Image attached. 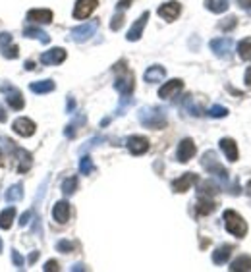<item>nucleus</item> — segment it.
Masks as SVG:
<instances>
[{
  "label": "nucleus",
  "mask_w": 251,
  "mask_h": 272,
  "mask_svg": "<svg viewBox=\"0 0 251 272\" xmlns=\"http://www.w3.org/2000/svg\"><path fill=\"white\" fill-rule=\"evenodd\" d=\"M137 118H139V124L149 129H162L168 124L166 110L159 107H143L137 112Z\"/></svg>",
  "instance_id": "1"
},
{
  "label": "nucleus",
  "mask_w": 251,
  "mask_h": 272,
  "mask_svg": "<svg viewBox=\"0 0 251 272\" xmlns=\"http://www.w3.org/2000/svg\"><path fill=\"white\" fill-rule=\"evenodd\" d=\"M114 72H118L116 81H114V89L118 91L120 95H131L133 89H135V79H133V73L126 68L124 60L114 66Z\"/></svg>",
  "instance_id": "2"
},
{
  "label": "nucleus",
  "mask_w": 251,
  "mask_h": 272,
  "mask_svg": "<svg viewBox=\"0 0 251 272\" xmlns=\"http://www.w3.org/2000/svg\"><path fill=\"white\" fill-rule=\"evenodd\" d=\"M222 220H224V226H226V230H228L232 236L238 237V239H242V237L248 236V222L240 217L236 211H232V209L224 211Z\"/></svg>",
  "instance_id": "3"
},
{
  "label": "nucleus",
  "mask_w": 251,
  "mask_h": 272,
  "mask_svg": "<svg viewBox=\"0 0 251 272\" xmlns=\"http://www.w3.org/2000/svg\"><path fill=\"white\" fill-rule=\"evenodd\" d=\"M201 166H203L209 174L220 178L222 181H228V170L220 164L215 151H205V153H203V157H201Z\"/></svg>",
  "instance_id": "4"
},
{
  "label": "nucleus",
  "mask_w": 251,
  "mask_h": 272,
  "mask_svg": "<svg viewBox=\"0 0 251 272\" xmlns=\"http://www.w3.org/2000/svg\"><path fill=\"white\" fill-rule=\"evenodd\" d=\"M97 29H99V21L93 19V21H87V23H83V25L73 27L72 31H70V37H72V41H75V43H85V41H89L91 37L97 33Z\"/></svg>",
  "instance_id": "5"
},
{
  "label": "nucleus",
  "mask_w": 251,
  "mask_h": 272,
  "mask_svg": "<svg viewBox=\"0 0 251 272\" xmlns=\"http://www.w3.org/2000/svg\"><path fill=\"white\" fill-rule=\"evenodd\" d=\"M211 51L213 54L218 58H230L234 51V41L232 37H218L211 41Z\"/></svg>",
  "instance_id": "6"
},
{
  "label": "nucleus",
  "mask_w": 251,
  "mask_h": 272,
  "mask_svg": "<svg viewBox=\"0 0 251 272\" xmlns=\"http://www.w3.org/2000/svg\"><path fill=\"white\" fill-rule=\"evenodd\" d=\"M0 91L6 95V101H8V105H10L12 109L14 110L23 109L25 101H23V95H21V91H19L18 87H14V85H10V83H2V85H0Z\"/></svg>",
  "instance_id": "7"
},
{
  "label": "nucleus",
  "mask_w": 251,
  "mask_h": 272,
  "mask_svg": "<svg viewBox=\"0 0 251 272\" xmlns=\"http://www.w3.org/2000/svg\"><path fill=\"white\" fill-rule=\"evenodd\" d=\"M195 153H197V147H195V143H193V139L186 137V139L180 141L178 151H176V159H178V163L186 164L195 157Z\"/></svg>",
  "instance_id": "8"
},
{
  "label": "nucleus",
  "mask_w": 251,
  "mask_h": 272,
  "mask_svg": "<svg viewBox=\"0 0 251 272\" xmlns=\"http://www.w3.org/2000/svg\"><path fill=\"white\" fill-rule=\"evenodd\" d=\"M99 0H75L73 6V18L75 19H87L95 12Z\"/></svg>",
  "instance_id": "9"
},
{
  "label": "nucleus",
  "mask_w": 251,
  "mask_h": 272,
  "mask_svg": "<svg viewBox=\"0 0 251 272\" xmlns=\"http://www.w3.org/2000/svg\"><path fill=\"white\" fill-rule=\"evenodd\" d=\"M180 12H182V4H180L178 0H170V2H166V4L159 6V10H157V14H159L162 19H166V21H174V19H178Z\"/></svg>",
  "instance_id": "10"
},
{
  "label": "nucleus",
  "mask_w": 251,
  "mask_h": 272,
  "mask_svg": "<svg viewBox=\"0 0 251 272\" xmlns=\"http://www.w3.org/2000/svg\"><path fill=\"white\" fill-rule=\"evenodd\" d=\"M199 178L197 174H193V172H186L184 176H180L176 180L172 181V191L174 193H186L193 183H197Z\"/></svg>",
  "instance_id": "11"
},
{
  "label": "nucleus",
  "mask_w": 251,
  "mask_h": 272,
  "mask_svg": "<svg viewBox=\"0 0 251 272\" xmlns=\"http://www.w3.org/2000/svg\"><path fill=\"white\" fill-rule=\"evenodd\" d=\"M64 60H66V51L60 49V47L51 49V51H47V53L41 54V64H43V66H58V64H62Z\"/></svg>",
  "instance_id": "12"
},
{
  "label": "nucleus",
  "mask_w": 251,
  "mask_h": 272,
  "mask_svg": "<svg viewBox=\"0 0 251 272\" xmlns=\"http://www.w3.org/2000/svg\"><path fill=\"white\" fill-rule=\"evenodd\" d=\"M12 129L21 135V137H31L33 133H35V122L33 120H29V118H18V120H14V124H12Z\"/></svg>",
  "instance_id": "13"
},
{
  "label": "nucleus",
  "mask_w": 251,
  "mask_h": 272,
  "mask_svg": "<svg viewBox=\"0 0 251 272\" xmlns=\"http://www.w3.org/2000/svg\"><path fill=\"white\" fill-rule=\"evenodd\" d=\"M126 145H127V151H129L131 155L139 157V155H145V153L149 151V139H147V137H141V135H133V137L127 139Z\"/></svg>",
  "instance_id": "14"
},
{
  "label": "nucleus",
  "mask_w": 251,
  "mask_h": 272,
  "mask_svg": "<svg viewBox=\"0 0 251 272\" xmlns=\"http://www.w3.org/2000/svg\"><path fill=\"white\" fill-rule=\"evenodd\" d=\"M14 157H16V168H18L19 174H25L29 168H31V155L25 151V149H21V147H16L14 149Z\"/></svg>",
  "instance_id": "15"
},
{
  "label": "nucleus",
  "mask_w": 251,
  "mask_h": 272,
  "mask_svg": "<svg viewBox=\"0 0 251 272\" xmlns=\"http://www.w3.org/2000/svg\"><path fill=\"white\" fill-rule=\"evenodd\" d=\"M147 19H149V12H143L139 18H137V21L129 27V31H127V35H126V39L127 41H139L141 39V35H143V29H145V25H147Z\"/></svg>",
  "instance_id": "16"
},
{
  "label": "nucleus",
  "mask_w": 251,
  "mask_h": 272,
  "mask_svg": "<svg viewBox=\"0 0 251 272\" xmlns=\"http://www.w3.org/2000/svg\"><path fill=\"white\" fill-rule=\"evenodd\" d=\"M182 89H184V81L182 79H170L159 89V97L161 99H174Z\"/></svg>",
  "instance_id": "17"
},
{
  "label": "nucleus",
  "mask_w": 251,
  "mask_h": 272,
  "mask_svg": "<svg viewBox=\"0 0 251 272\" xmlns=\"http://www.w3.org/2000/svg\"><path fill=\"white\" fill-rule=\"evenodd\" d=\"M27 21L39 23V25H47L53 21V12L47 8H39V10H29L27 12Z\"/></svg>",
  "instance_id": "18"
},
{
  "label": "nucleus",
  "mask_w": 251,
  "mask_h": 272,
  "mask_svg": "<svg viewBox=\"0 0 251 272\" xmlns=\"http://www.w3.org/2000/svg\"><path fill=\"white\" fill-rule=\"evenodd\" d=\"M53 218L58 224H66L70 220V203L68 201H58L53 209Z\"/></svg>",
  "instance_id": "19"
},
{
  "label": "nucleus",
  "mask_w": 251,
  "mask_h": 272,
  "mask_svg": "<svg viewBox=\"0 0 251 272\" xmlns=\"http://www.w3.org/2000/svg\"><path fill=\"white\" fill-rule=\"evenodd\" d=\"M220 149H222V153L226 155V159H228L230 163H236V161H238L240 153H238V145H236L234 139H230V137H222V139H220Z\"/></svg>",
  "instance_id": "20"
},
{
  "label": "nucleus",
  "mask_w": 251,
  "mask_h": 272,
  "mask_svg": "<svg viewBox=\"0 0 251 272\" xmlns=\"http://www.w3.org/2000/svg\"><path fill=\"white\" fill-rule=\"evenodd\" d=\"M164 77H166V70H164L162 66H159V64L151 66V68L145 70V73H143V79L147 83H159V81H162Z\"/></svg>",
  "instance_id": "21"
},
{
  "label": "nucleus",
  "mask_w": 251,
  "mask_h": 272,
  "mask_svg": "<svg viewBox=\"0 0 251 272\" xmlns=\"http://www.w3.org/2000/svg\"><path fill=\"white\" fill-rule=\"evenodd\" d=\"M195 211H197L199 217H207V215L216 211V203L213 201V197H199Z\"/></svg>",
  "instance_id": "22"
},
{
  "label": "nucleus",
  "mask_w": 251,
  "mask_h": 272,
  "mask_svg": "<svg viewBox=\"0 0 251 272\" xmlns=\"http://www.w3.org/2000/svg\"><path fill=\"white\" fill-rule=\"evenodd\" d=\"M23 37H29V39H37V41H41L43 45H49L51 43V37L47 35L43 29H39L35 25H29V27H25L23 29Z\"/></svg>",
  "instance_id": "23"
},
{
  "label": "nucleus",
  "mask_w": 251,
  "mask_h": 272,
  "mask_svg": "<svg viewBox=\"0 0 251 272\" xmlns=\"http://www.w3.org/2000/svg\"><path fill=\"white\" fill-rule=\"evenodd\" d=\"M232 251H234L232 245H220L218 249H215V253H213V263H215V265H224V263H228Z\"/></svg>",
  "instance_id": "24"
},
{
  "label": "nucleus",
  "mask_w": 251,
  "mask_h": 272,
  "mask_svg": "<svg viewBox=\"0 0 251 272\" xmlns=\"http://www.w3.org/2000/svg\"><path fill=\"white\" fill-rule=\"evenodd\" d=\"M230 271H232V272L251 271V257H250V255H240L236 261H232V263H230Z\"/></svg>",
  "instance_id": "25"
},
{
  "label": "nucleus",
  "mask_w": 251,
  "mask_h": 272,
  "mask_svg": "<svg viewBox=\"0 0 251 272\" xmlns=\"http://www.w3.org/2000/svg\"><path fill=\"white\" fill-rule=\"evenodd\" d=\"M230 6V0H205V8L213 14H222Z\"/></svg>",
  "instance_id": "26"
},
{
  "label": "nucleus",
  "mask_w": 251,
  "mask_h": 272,
  "mask_svg": "<svg viewBox=\"0 0 251 272\" xmlns=\"http://www.w3.org/2000/svg\"><path fill=\"white\" fill-rule=\"evenodd\" d=\"M85 124V114H77V118H73L72 122L66 126V129H64V135L66 137H70V139H73L75 137V133H77V129H79V126H83Z\"/></svg>",
  "instance_id": "27"
},
{
  "label": "nucleus",
  "mask_w": 251,
  "mask_h": 272,
  "mask_svg": "<svg viewBox=\"0 0 251 272\" xmlns=\"http://www.w3.org/2000/svg\"><path fill=\"white\" fill-rule=\"evenodd\" d=\"M238 56L244 60V62H250L251 60V37H246L238 43Z\"/></svg>",
  "instance_id": "28"
},
{
  "label": "nucleus",
  "mask_w": 251,
  "mask_h": 272,
  "mask_svg": "<svg viewBox=\"0 0 251 272\" xmlns=\"http://www.w3.org/2000/svg\"><path fill=\"white\" fill-rule=\"evenodd\" d=\"M54 81L53 79H45V81H35V83H31L29 85V89L33 91L35 95H45V93H51L54 91Z\"/></svg>",
  "instance_id": "29"
},
{
  "label": "nucleus",
  "mask_w": 251,
  "mask_h": 272,
  "mask_svg": "<svg viewBox=\"0 0 251 272\" xmlns=\"http://www.w3.org/2000/svg\"><path fill=\"white\" fill-rule=\"evenodd\" d=\"M14 218H16V209L10 207V209H4L0 213V228L2 230H8L12 224H14Z\"/></svg>",
  "instance_id": "30"
},
{
  "label": "nucleus",
  "mask_w": 251,
  "mask_h": 272,
  "mask_svg": "<svg viewBox=\"0 0 251 272\" xmlns=\"http://www.w3.org/2000/svg\"><path fill=\"white\" fill-rule=\"evenodd\" d=\"M21 197H23V185H21V183H16V185L8 187V189H6V193H4V199L8 201V203L21 201Z\"/></svg>",
  "instance_id": "31"
},
{
  "label": "nucleus",
  "mask_w": 251,
  "mask_h": 272,
  "mask_svg": "<svg viewBox=\"0 0 251 272\" xmlns=\"http://www.w3.org/2000/svg\"><path fill=\"white\" fill-rule=\"evenodd\" d=\"M197 193L199 197H213L218 193V185L213 183V181H201L197 187Z\"/></svg>",
  "instance_id": "32"
},
{
  "label": "nucleus",
  "mask_w": 251,
  "mask_h": 272,
  "mask_svg": "<svg viewBox=\"0 0 251 272\" xmlns=\"http://www.w3.org/2000/svg\"><path fill=\"white\" fill-rule=\"evenodd\" d=\"M79 172L85 174V176H89V174L95 172V164H93V159H91L89 155H83L79 159Z\"/></svg>",
  "instance_id": "33"
},
{
  "label": "nucleus",
  "mask_w": 251,
  "mask_h": 272,
  "mask_svg": "<svg viewBox=\"0 0 251 272\" xmlns=\"http://www.w3.org/2000/svg\"><path fill=\"white\" fill-rule=\"evenodd\" d=\"M0 53H2V56L4 58H8V60H16L19 56V49L18 45H4V47H0Z\"/></svg>",
  "instance_id": "34"
},
{
  "label": "nucleus",
  "mask_w": 251,
  "mask_h": 272,
  "mask_svg": "<svg viewBox=\"0 0 251 272\" xmlns=\"http://www.w3.org/2000/svg\"><path fill=\"white\" fill-rule=\"evenodd\" d=\"M75 189H77V178L72 176V178H66L64 183H62V193L66 195V197H70L75 193Z\"/></svg>",
  "instance_id": "35"
},
{
  "label": "nucleus",
  "mask_w": 251,
  "mask_h": 272,
  "mask_svg": "<svg viewBox=\"0 0 251 272\" xmlns=\"http://www.w3.org/2000/svg\"><path fill=\"white\" fill-rule=\"evenodd\" d=\"M236 23H238V18H236V16H228V18H224L218 23V29L226 33V31H230V29L236 27Z\"/></svg>",
  "instance_id": "36"
},
{
  "label": "nucleus",
  "mask_w": 251,
  "mask_h": 272,
  "mask_svg": "<svg viewBox=\"0 0 251 272\" xmlns=\"http://www.w3.org/2000/svg\"><path fill=\"white\" fill-rule=\"evenodd\" d=\"M56 249H58L60 253H72L73 249H75V243L70 241V239H60V241L56 243Z\"/></svg>",
  "instance_id": "37"
},
{
  "label": "nucleus",
  "mask_w": 251,
  "mask_h": 272,
  "mask_svg": "<svg viewBox=\"0 0 251 272\" xmlns=\"http://www.w3.org/2000/svg\"><path fill=\"white\" fill-rule=\"evenodd\" d=\"M209 116L211 118H226L228 116V109L226 107H220V105H215L209 109Z\"/></svg>",
  "instance_id": "38"
},
{
  "label": "nucleus",
  "mask_w": 251,
  "mask_h": 272,
  "mask_svg": "<svg viewBox=\"0 0 251 272\" xmlns=\"http://www.w3.org/2000/svg\"><path fill=\"white\" fill-rule=\"evenodd\" d=\"M133 101H131V95H122V99H120V107H118V110H116V114L120 116V114H124L126 109L131 105Z\"/></svg>",
  "instance_id": "39"
},
{
  "label": "nucleus",
  "mask_w": 251,
  "mask_h": 272,
  "mask_svg": "<svg viewBox=\"0 0 251 272\" xmlns=\"http://www.w3.org/2000/svg\"><path fill=\"white\" fill-rule=\"evenodd\" d=\"M122 25H124V14L118 12V14L112 18V21H110V29H112V31H118Z\"/></svg>",
  "instance_id": "40"
},
{
  "label": "nucleus",
  "mask_w": 251,
  "mask_h": 272,
  "mask_svg": "<svg viewBox=\"0 0 251 272\" xmlns=\"http://www.w3.org/2000/svg\"><path fill=\"white\" fill-rule=\"evenodd\" d=\"M12 263H14V267L16 269H23V265H25V261H23V257L19 255V251H16V249H12Z\"/></svg>",
  "instance_id": "41"
},
{
  "label": "nucleus",
  "mask_w": 251,
  "mask_h": 272,
  "mask_svg": "<svg viewBox=\"0 0 251 272\" xmlns=\"http://www.w3.org/2000/svg\"><path fill=\"white\" fill-rule=\"evenodd\" d=\"M101 141H103V137H93V139H89V141H87L85 145H83L81 149H79V153H81V155H83V153H87L89 149H93V147H97L99 143H101Z\"/></svg>",
  "instance_id": "42"
},
{
  "label": "nucleus",
  "mask_w": 251,
  "mask_h": 272,
  "mask_svg": "<svg viewBox=\"0 0 251 272\" xmlns=\"http://www.w3.org/2000/svg\"><path fill=\"white\" fill-rule=\"evenodd\" d=\"M31 218H33V211H25V213L21 215V218H19V226H21V228L27 226V224L31 222Z\"/></svg>",
  "instance_id": "43"
},
{
  "label": "nucleus",
  "mask_w": 251,
  "mask_h": 272,
  "mask_svg": "<svg viewBox=\"0 0 251 272\" xmlns=\"http://www.w3.org/2000/svg\"><path fill=\"white\" fill-rule=\"evenodd\" d=\"M45 272H53V271H58V263L56 261H47V265L43 267Z\"/></svg>",
  "instance_id": "44"
},
{
  "label": "nucleus",
  "mask_w": 251,
  "mask_h": 272,
  "mask_svg": "<svg viewBox=\"0 0 251 272\" xmlns=\"http://www.w3.org/2000/svg\"><path fill=\"white\" fill-rule=\"evenodd\" d=\"M131 2H133V0H118V4H116L118 12H122V10H126V8H129V6H131Z\"/></svg>",
  "instance_id": "45"
},
{
  "label": "nucleus",
  "mask_w": 251,
  "mask_h": 272,
  "mask_svg": "<svg viewBox=\"0 0 251 272\" xmlns=\"http://www.w3.org/2000/svg\"><path fill=\"white\" fill-rule=\"evenodd\" d=\"M10 43H12V35L10 33H0V47L10 45Z\"/></svg>",
  "instance_id": "46"
},
{
  "label": "nucleus",
  "mask_w": 251,
  "mask_h": 272,
  "mask_svg": "<svg viewBox=\"0 0 251 272\" xmlns=\"http://www.w3.org/2000/svg\"><path fill=\"white\" fill-rule=\"evenodd\" d=\"M244 81H246V87H250L251 89V66L246 70V75H244Z\"/></svg>",
  "instance_id": "47"
},
{
  "label": "nucleus",
  "mask_w": 251,
  "mask_h": 272,
  "mask_svg": "<svg viewBox=\"0 0 251 272\" xmlns=\"http://www.w3.org/2000/svg\"><path fill=\"white\" fill-rule=\"evenodd\" d=\"M238 4L242 8H246V10H251V0H238Z\"/></svg>",
  "instance_id": "48"
},
{
  "label": "nucleus",
  "mask_w": 251,
  "mask_h": 272,
  "mask_svg": "<svg viewBox=\"0 0 251 272\" xmlns=\"http://www.w3.org/2000/svg\"><path fill=\"white\" fill-rule=\"evenodd\" d=\"M37 257H39V251H33V253L29 255V259H27V263H29V265H33V263H35V261H37Z\"/></svg>",
  "instance_id": "49"
},
{
  "label": "nucleus",
  "mask_w": 251,
  "mask_h": 272,
  "mask_svg": "<svg viewBox=\"0 0 251 272\" xmlns=\"http://www.w3.org/2000/svg\"><path fill=\"white\" fill-rule=\"evenodd\" d=\"M73 109H75V103L72 97H68V112H73Z\"/></svg>",
  "instance_id": "50"
},
{
  "label": "nucleus",
  "mask_w": 251,
  "mask_h": 272,
  "mask_svg": "<svg viewBox=\"0 0 251 272\" xmlns=\"http://www.w3.org/2000/svg\"><path fill=\"white\" fill-rule=\"evenodd\" d=\"M8 120V114H6V110L0 107V122H6Z\"/></svg>",
  "instance_id": "51"
},
{
  "label": "nucleus",
  "mask_w": 251,
  "mask_h": 272,
  "mask_svg": "<svg viewBox=\"0 0 251 272\" xmlns=\"http://www.w3.org/2000/svg\"><path fill=\"white\" fill-rule=\"evenodd\" d=\"M72 271H85V267H83V265H73Z\"/></svg>",
  "instance_id": "52"
},
{
  "label": "nucleus",
  "mask_w": 251,
  "mask_h": 272,
  "mask_svg": "<svg viewBox=\"0 0 251 272\" xmlns=\"http://www.w3.org/2000/svg\"><path fill=\"white\" fill-rule=\"evenodd\" d=\"M25 68H27V70H33V68H35V64L29 60V62H25Z\"/></svg>",
  "instance_id": "53"
},
{
  "label": "nucleus",
  "mask_w": 251,
  "mask_h": 272,
  "mask_svg": "<svg viewBox=\"0 0 251 272\" xmlns=\"http://www.w3.org/2000/svg\"><path fill=\"white\" fill-rule=\"evenodd\" d=\"M246 191H248V195L251 197V180L248 181V185H246Z\"/></svg>",
  "instance_id": "54"
},
{
  "label": "nucleus",
  "mask_w": 251,
  "mask_h": 272,
  "mask_svg": "<svg viewBox=\"0 0 251 272\" xmlns=\"http://www.w3.org/2000/svg\"><path fill=\"white\" fill-rule=\"evenodd\" d=\"M2 247H4V245H2V239H0V253H2Z\"/></svg>",
  "instance_id": "55"
},
{
  "label": "nucleus",
  "mask_w": 251,
  "mask_h": 272,
  "mask_svg": "<svg viewBox=\"0 0 251 272\" xmlns=\"http://www.w3.org/2000/svg\"><path fill=\"white\" fill-rule=\"evenodd\" d=\"M0 164H2V151H0Z\"/></svg>",
  "instance_id": "56"
}]
</instances>
